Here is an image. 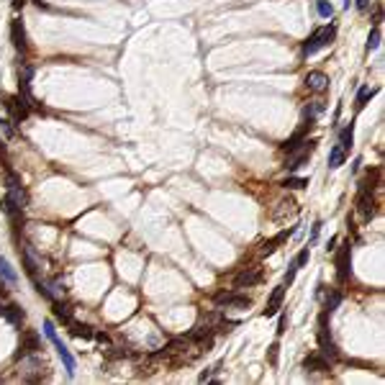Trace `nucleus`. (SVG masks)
I'll list each match as a JSON object with an SVG mask.
<instances>
[{
  "label": "nucleus",
  "mask_w": 385,
  "mask_h": 385,
  "mask_svg": "<svg viewBox=\"0 0 385 385\" xmlns=\"http://www.w3.org/2000/svg\"><path fill=\"white\" fill-rule=\"evenodd\" d=\"M44 334H47V339L54 344V349H56V355L62 357V362H64V370H67V375H75V357L70 355V349H67L64 344H62V339L56 336V326H54V321L52 319H47L44 321Z\"/></svg>",
  "instance_id": "f257e3e1"
},
{
  "label": "nucleus",
  "mask_w": 385,
  "mask_h": 385,
  "mask_svg": "<svg viewBox=\"0 0 385 385\" xmlns=\"http://www.w3.org/2000/svg\"><path fill=\"white\" fill-rule=\"evenodd\" d=\"M334 33H336V28H334V26H324V28H316V31L311 33V36L303 41V47H301V54H303V56H311V54H316L319 49H324L326 44H331Z\"/></svg>",
  "instance_id": "f03ea898"
},
{
  "label": "nucleus",
  "mask_w": 385,
  "mask_h": 385,
  "mask_svg": "<svg viewBox=\"0 0 385 385\" xmlns=\"http://www.w3.org/2000/svg\"><path fill=\"white\" fill-rule=\"evenodd\" d=\"M326 316L329 313H321V324H319V355H324L329 362H336L339 359V349L334 344V339L329 334V329H326Z\"/></svg>",
  "instance_id": "7ed1b4c3"
},
{
  "label": "nucleus",
  "mask_w": 385,
  "mask_h": 385,
  "mask_svg": "<svg viewBox=\"0 0 385 385\" xmlns=\"http://www.w3.org/2000/svg\"><path fill=\"white\" fill-rule=\"evenodd\" d=\"M357 213H359V219L362 221H372L375 219V198H372V185L367 183H362L359 185V195H357Z\"/></svg>",
  "instance_id": "20e7f679"
},
{
  "label": "nucleus",
  "mask_w": 385,
  "mask_h": 385,
  "mask_svg": "<svg viewBox=\"0 0 385 385\" xmlns=\"http://www.w3.org/2000/svg\"><path fill=\"white\" fill-rule=\"evenodd\" d=\"M41 352V339L33 329H26L21 334V344H18V352H16V359H24V357H31V355H39Z\"/></svg>",
  "instance_id": "39448f33"
},
{
  "label": "nucleus",
  "mask_w": 385,
  "mask_h": 385,
  "mask_svg": "<svg viewBox=\"0 0 385 385\" xmlns=\"http://www.w3.org/2000/svg\"><path fill=\"white\" fill-rule=\"evenodd\" d=\"M313 146H316V139H311V141L305 139V141H303V146L298 144L293 152H288V162H285V167L290 169V172H293V169H298L305 160H308L311 152H313Z\"/></svg>",
  "instance_id": "423d86ee"
},
{
  "label": "nucleus",
  "mask_w": 385,
  "mask_h": 385,
  "mask_svg": "<svg viewBox=\"0 0 385 385\" xmlns=\"http://www.w3.org/2000/svg\"><path fill=\"white\" fill-rule=\"evenodd\" d=\"M352 247H349V242L339 249V254H336V277L339 282H347L349 275H352Z\"/></svg>",
  "instance_id": "0eeeda50"
},
{
  "label": "nucleus",
  "mask_w": 385,
  "mask_h": 385,
  "mask_svg": "<svg viewBox=\"0 0 385 385\" xmlns=\"http://www.w3.org/2000/svg\"><path fill=\"white\" fill-rule=\"evenodd\" d=\"M0 100H3V106L10 110V116H13V121H24L28 113H31V108L24 103V98L21 95H16V98H10V95H0Z\"/></svg>",
  "instance_id": "6e6552de"
},
{
  "label": "nucleus",
  "mask_w": 385,
  "mask_h": 385,
  "mask_svg": "<svg viewBox=\"0 0 385 385\" xmlns=\"http://www.w3.org/2000/svg\"><path fill=\"white\" fill-rule=\"evenodd\" d=\"M296 213H298V203L293 200L290 195L288 198H280L275 206H273V219L275 221H285L288 216H296Z\"/></svg>",
  "instance_id": "1a4fd4ad"
},
{
  "label": "nucleus",
  "mask_w": 385,
  "mask_h": 385,
  "mask_svg": "<svg viewBox=\"0 0 385 385\" xmlns=\"http://www.w3.org/2000/svg\"><path fill=\"white\" fill-rule=\"evenodd\" d=\"M257 282H262V270L259 267H247L234 277V288H252Z\"/></svg>",
  "instance_id": "9d476101"
},
{
  "label": "nucleus",
  "mask_w": 385,
  "mask_h": 385,
  "mask_svg": "<svg viewBox=\"0 0 385 385\" xmlns=\"http://www.w3.org/2000/svg\"><path fill=\"white\" fill-rule=\"evenodd\" d=\"M305 87H308L311 93H316V95L326 93V90H329V75H324L319 70L308 72V75H305Z\"/></svg>",
  "instance_id": "9b49d317"
},
{
  "label": "nucleus",
  "mask_w": 385,
  "mask_h": 385,
  "mask_svg": "<svg viewBox=\"0 0 385 385\" xmlns=\"http://www.w3.org/2000/svg\"><path fill=\"white\" fill-rule=\"evenodd\" d=\"M249 303H252V301H249L247 296H236V293H219V296H216L219 308H223V305H226V308H249Z\"/></svg>",
  "instance_id": "f8f14e48"
},
{
  "label": "nucleus",
  "mask_w": 385,
  "mask_h": 385,
  "mask_svg": "<svg viewBox=\"0 0 385 385\" xmlns=\"http://www.w3.org/2000/svg\"><path fill=\"white\" fill-rule=\"evenodd\" d=\"M10 41H13V47L21 54H26L28 41H26V31H24V24H21V21H13V24H10Z\"/></svg>",
  "instance_id": "ddd939ff"
},
{
  "label": "nucleus",
  "mask_w": 385,
  "mask_h": 385,
  "mask_svg": "<svg viewBox=\"0 0 385 385\" xmlns=\"http://www.w3.org/2000/svg\"><path fill=\"white\" fill-rule=\"evenodd\" d=\"M282 298H285V285H277L273 293H270V301H267V308H265V316H275L282 305Z\"/></svg>",
  "instance_id": "4468645a"
},
{
  "label": "nucleus",
  "mask_w": 385,
  "mask_h": 385,
  "mask_svg": "<svg viewBox=\"0 0 385 385\" xmlns=\"http://www.w3.org/2000/svg\"><path fill=\"white\" fill-rule=\"evenodd\" d=\"M303 367H305V370H311V372H329L331 362L326 359L324 355H311V357H305V359H303Z\"/></svg>",
  "instance_id": "2eb2a0df"
},
{
  "label": "nucleus",
  "mask_w": 385,
  "mask_h": 385,
  "mask_svg": "<svg viewBox=\"0 0 385 385\" xmlns=\"http://www.w3.org/2000/svg\"><path fill=\"white\" fill-rule=\"evenodd\" d=\"M0 316H3V319H8L10 324L13 326H21L24 324V311H21V305H16V303H5L3 305V311H0Z\"/></svg>",
  "instance_id": "dca6fc26"
},
{
  "label": "nucleus",
  "mask_w": 385,
  "mask_h": 385,
  "mask_svg": "<svg viewBox=\"0 0 385 385\" xmlns=\"http://www.w3.org/2000/svg\"><path fill=\"white\" fill-rule=\"evenodd\" d=\"M67 326H70V334L77 336V339H95V331L90 329V326L80 324V321H70Z\"/></svg>",
  "instance_id": "f3484780"
},
{
  "label": "nucleus",
  "mask_w": 385,
  "mask_h": 385,
  "mask_svg": "<svg viewBox=\"0 0 385 385\" xmlns=\"http://www.w3.org/2000/svg\"><path fill=\"white\" fill-rule=\"evenodd\" d=\"M344 157H347V152H344L339 144H336V146H331V149H329V167H331V169L342 167V165H344Z\"/></svg>",
  "instance_id": "a211bd4d"
},
{
  "label": "nucleus",
  "mask_w": 385,
  "mask_h": 385,
  "mask_svg": "<svg viewBox=\"0 0 385 385\" xmlns=\"http://www.w3.org/2000/svg\"><path fill=\"white\" fill-rule=\"evenodd\" d=\"M0 277H3L5 282H10V285H13V282L18 280V275H16V270L10 267V262L5 257H0Z\"/></svg>",
  "instance_id": "6ab92c4d"
},
{
  "label": "nucleus",
  "mask_w": 385,
  "mask_h": 385,
  "mask_svg": "<svg viewBox=\"0 0 385 385\" xmlns=\"http://www.w3.org/2000/svg\"><path fill=\"white\" fill-rule=\"evenodd\" d=\"M290 234H293V231H280V234L275 236V239L265 242V244H262V254H270V252H275V249H277V244H282V242H285Z\"/></svg>",
  "instance_id": "aec40b11"
},
{
  "label": "nucleus",
  "mask_w": 385,
  "mask_h": 385,
  "mask_svg": "<svg viewBox=\"0 0 385 385\" xmlns=\"http://www.w3.org/2000/svg\"><path fill=\"white\" fill-rule=\"evenodd\" d=\"M352 141H355V126L349 123V126L342 129V137H339V146H342V149L347 152L349 146H352Z\"/></svg>",
  "instance_id": "412c9836"
},
{
  "label": "nucleus",
  "mask_w": 385,
  "mask_h": 385,
  "mask_svg": "<svg viewBox=\"0 0 385 385\" xmlns=\"http://www.w3.org/2000/svg\"><path fill=\"white\" fill-rule=\"evenodd\" d=\"M54 316H56V321H62L64 326L72 321V316H70V308H67L64 303H54Z\"/></svg>",
  "instance_id": "4be33fe9"
},
{
  "label": "nucleus",
  "mask_w": 385,
  "mask_h": 385,
  "mask_svg": "<svg viewBox=\"0 0 385 385\" xmlns=\"http://www.w3.org/2000/svg\"><path fill=\"white\" fill-rule=\"evenodd\" d=\"M372 95H375V87H367V85L362 87V90H359V95H357V103H355V106H357V110L365 108V106H367V100H370Z\"/></svg>",
  "instance_id": "5701e85b"
},
{
  "label": "nucleus",
  "mask_w": 385,
  "mask_h": 385,
  "mask_svg": "<svg viewBox=\"0 0 385 385\" xmlns=\"http://www.w3.org/2000/svg\"><path fill=\"white\" fill-rule=\"evenodd\" d=\"M316 10H319L321 18H331L334 16V5L329 3V0H316Z\"/></svg>",
  "instance_id": "b1692460"
},
{
  "label": "nucleus",
  "mask_w": 385,
  "mask_h": 385,
  "mask_svg": "<svg viewBox=\"0 0 385 385\" xmlns=\"http://www.w3.org/2000/svg\"><path fill=\"white\" fill-rule=\"evenodd\" d=\"M303 113H305V118H311V121H313L316 116H319V113H324V100H313L311 106H305Z\"/></svg>",
  "instance_id": "393cba45"
},
{
  "label": "nucleus",
  "mask_w": 385,
  "mask_h": 385,
  "mask_svg": "<svg viewBox=\"0 0 385 385\" xmlns=\"http://www.w3.org/2000/svg\"><path fill=\"white\" fill-rule=\"evenodd\" d=\"M378 47H380V26H372L370 36H367V52L378 49Z\"/></svg>",
  "instance_id": "a878e982"
},
{
  "label": "nucleus",
  "mask_w": 385,
  "mask_h": 385,
  "mask_svg": "<svg viewBox=\"0 0 385 385\" xmlns=\"http://www.w3.org/2000/svg\"><path fill=\"white\" fill-rule=\"evenodd\" d=\"M305 185H308V180H305V177H288L285 183H282V188H288V190H301Z\"/></svg>",
  "instance_id": "bb28decb"
},
{
  "label": "nucleus",
  "mask_w": 385,
  "mask_h": 385,
  "mask_svg": "<svg viewBox=\"0 0 385 385\" xmlns=\"http://www.w3.org/2000/svg\"><path fill=\"white\" fill-rule=\"evenodd\" d=\"M308 259H311V247H303V249H301V254L293 259V262H296V267L301 270L303 265H308Z\"/></svg>",
  "instance_id": "cd10ccee"
},
{
  "label": "nucleus",
  "mask_w": 385,
  "mask_h": 385,
  "mask_svg": "<svg viewBox=\"0 0 385 385\" xmlns=\"http://www.w3.org/2000/svg\"><path fill=\"white\" fill-rule=\"evenodd\" d=\"M339 303H342V293H331V296L326 298V313H331Z\"/></svg>",
  "instance_id": "c85d7f7f"
},
{
  "label": "nucleus",
  "mask_w": 385,
  "mask_h": 385,
  "mask_svg": "<svg viewBox=\"0 0 385 385\" xmlns=\"http://www.w3.org/2000/svg\"><path fill=\"white\" fill-rule=\"evenodd\" d=\"M0 131H3L8 139H13V137H16V129L10 126V121H8V118H0Z\"/></svg>",
  "instance_id": "c756f323"
},
{
  "label": "nucleus",
  "mask_w": 385,
  "mask_h": 385,
  "mask_svg": "<svg viewBox=\"0 0 385 385\" xmlns=\"http://www.w3.org/2000/svg\"><path fill=\"white\" fill-rule=\"evenodd\" d=\"M277 352H280V344H277V342H273V344H270V349H267V359H270V365H277Z\"/></svg>",
  "instance_id": "7c9ffc66"
},
{
  "label": "nucleus",
  "mask_w": 385,
  "mask_h": 385,
  "mask_svg": "<svg viewBox=\"0 0 385 385\" xmlns=\"http://www.w3.org/2000/svg\"><path fill=\"white\" fill-rule=\"evenodd\" d=\"M219 367H221V365H216V367H211V370H206V372H200V378H198V380H200V383H208V380H211V375H213V372H216Z\"/></svg>",
  "instance_id": "2f4dec72"
},
{
  "label": "nucleus",
  "mask_w": 385,
  "mask_h": 385,
  "mask_svg": "<svg viewBox=\"0 0 385 385\" xmlns=\"http://www.w3.org/2000/svg\"><path fill=\"white\" fill-rule=\"evenodd\" d=\"M0 160H3V167H8V152H5V141L0 139Z\"/></svg>",
  "instance_id": "473e14b6"
},
{
  "label": "nucleus",
  "mask_w": 385,
  "mask_h": 385,
  "mask_svg": "<svg viewBox=\"0 0 385 385\" xmlns=\"http://www.w3.org/2000/svg\"><path fill=\"white\" fill-rule=\"evenodd\" d=\"M285 326H288V319H285V316H280V321H277V336L285 334Z\"/></svg>",
  "instance_id": "72a5a7b5"
},
{
  "label": "nucleus",
  "mask_w": 385,
  "mask_h": 385,
  "mask_svg": "<svg viewBox=\"0 0 385 385\" xmlns=\"http://www.w3.org/2000/svg\"><path fill=\"white\" fill-rule=\"evenodd\" d=\"M319 231H321V221H316V223H313V229H311V242L316 239V236H319Z\"/></svg>",
  "instance_id": "f704fd0d"
},
{
  "label": "nucleus",
  "mask_w": 385,
  "mask_h": 385,
  "mask_svg": "<svg viewBox=\"0 0 385 385\" xmlns=\"http://www.w3.org/2000/svg\"><path fill=\"white\" fill-rule=\"evenodd\" d=\"M336 242H339L336 236H331V239H329V247H326V252H334V249H336Z\"/></svg>",
  "instance_id": "c9c22d12"
},
{
  "label": "nucleus",
  "mask_w": 385,
  "mask_h": 385,
  "mask_svg": "<svg viewBox=\"0 0 385 385\" xmlns=\"http://www.w3.org/2000/svg\"><path fill=\"white\" fill-rule=\"evenodd\" d=\"M357 8L359 10H367L370 8V0H357Z\"/></svg>",
  "instance_id": "e433bc0d"
},
{
  "label": "nucleus",
  "mask_w": 385,
  "mask_h": 385,
  "mask_svg": "<svg viewBox=\"0 0 385 385\" xmlns=\"http://www.w3.org/2000/svg\"><path fill=\"white\" fill-rule=\"evenodd\" d=\"M26 3H28V0H13V8H16V10H21Z\"/></svg>",
  "instance_id": "4c0bfd02"
}]
</instances>
